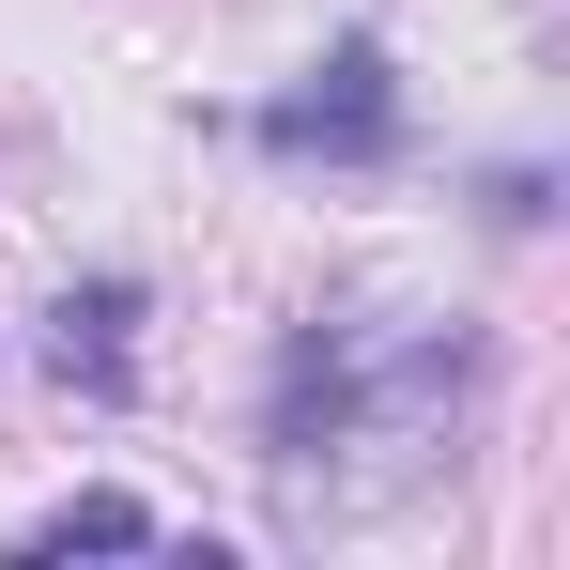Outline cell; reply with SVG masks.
Wrapping results in <instances>:
<instances>
[{
	"instance_id": "cell-1",
	"label": "cell",
	"mask_w": 570,
	"mask_h": 570,
	"mask_svg": "<svg viewBox=\"0 0 570 570\" xmlns=\"http://www.w3.org/2000/svg\"><path fill=\"white\" fill-rule=\"evenodd\" d=\"M463 340H355V324H308L278 355V416H263V448L278 478H308L324 448H432L448 432V401H463Z\"/></svg>"
},
{
	"instance_id": "cell-2",
	"label": "cell",
	"mask_w": 570,
	"mask_h": 570,
	"mask_svg": "<svg viewBox=\"0 0 570 570\" xmlns=\"http://www.w3.org/2000/svg\"><path fill=\"white\" fill-rule=\"evenodd\" d=\"M385 139H401V78H385L371 31H355V47H324V62H308V94L263 108V155H340V170H371Z\"/></svg>"
},
{
	"instance_id": "cell-3",
	"label": "cell",
	"mask_w": 570,
	"mask_h": 570,
	"mask_svg": "<svg viewBox=\"0 0 570 570\" xmlns=\"http://www.w3.org/2000/svg\"><path fill=\"white\" fill-rule=\"evenodd\" d=\"M139 540H155V509H139V493H62L16 556H139Z\"/></svg>"
},
{
	"instance_id": "cell-4",
	"label": "cell",
	"mask_w": 570,
	"mask_h": 570,
	"mask_svg": "<svg viewBox=\"0 0 570 570\" xmlns=\"http://www.w3.org/2000/svg\"><path fill=\"white\" fill-rule=\"evenodd\" d=\"M124 324H139V293H124V278H94V293H62V371L94 385V401H108V385H124Z\"/></svg>"
}]
</instances>
